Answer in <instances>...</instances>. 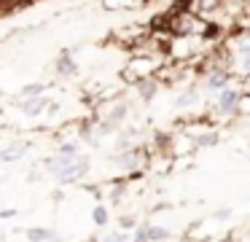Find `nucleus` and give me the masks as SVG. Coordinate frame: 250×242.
<instances>
[{"label":"nucleus","mask_w":250,"mask_h":242,"mask_svg":"<svg viewBox=\"0 0 250 242\" xmlns=\"http://www.w3.org/2000/svg\"><path fill=\"white\" fill-rule=\"evenodd\" d=\"M218 140H221V134L210 132V134H202V137L196 140V145H202V148H212V145H218Z\"/></svg>","instance_id":"obj_10"},{"label":"nucleus","mask_w":250,"mask_h":242,"mask_svg":"<svg viewBox=\"0 0 250 242\" xmlns=\"http://www.w3.org/2000/svg\"><path fill=\"white\" fill-rule=\"evenodd\" d=\"M135 223H137V220H135V215H124V218L119 220V226H121V229H132Z\"/></svg>","instance_id":"obj_16"},{"label":"nucleus","mask_w":250,"mask_h":242,"mask_svg":"<svg viewBox=\"0 0 250 242\" xmlns=\"http://www.w3.org/2000/svg\"><path fill=\"white\" fill-rule=\"evenodd\" d=\"M194 102H196V91L191 89V91H186V94H180L175 105H178V108H188V105H194Z\"/></svg>","instance_id":"obj_11"},{"label":"nucleus","mask_w":250,"mask_h":242,"mask_svg":"<svg viewBox=\"0 0 250 242\" xmlns=\"http://www.w3.org/2000/svg\"><path fill=\"white\" fill-rule=\"evenodd\" d=\"M27 242H30V240H27Z\"/></svg>","instance_id":"obj_19"},{"label":"nucleus","mask_w":250,"mask_h":242,"mask_svg":"<svg viewBox=\"0 0 250 242\" xmlns=\"http://www.w3.org/2000/svg\"><path fill=\"white\" fill-rule=\"evenodd\" d=\"M17 215V210L14 207H6V210H0V218H14Z\"/></svg>","instance_id":"obj_18"},{"label":"nucleus","mask_w":250,"mask_h":242,"mask_svg":"<svg viewBox=\"0 0 250 242\" xmlns=\"http://www.w3.org/2000/svg\"><path fill=\"white\" fill-rule=\"evenodd\" d=\"M135 242H148V226H140L135 231Z\"/></svg>","instance_id":"obj_15"},{"label":"nucleus","mask_w":250,"mask_h":242,"mask_svg":"<svg viewBox=\"0 0 250 242\" xmlns=\"http://www.w3.org/2000/svg\"><path fill=\"white\" fill-rule=\"evenodd\" d=\"M245 97L239 94L237 89H229V86H223L221 89V97H218V110L226 113V116H234V113L239 110V105H242Z\"/></svg>","instance_id":"obj_2"},{"label":"nucleus","mask_w":250,"mask_h":242,"mask_svg":"<svg viewBox=\"0 0 250 242\" xmlns=\"http://www.w3.org/2000/svg\"><path fill=\"white\" fill-rule=\"evenodd\" d=\"M169 231L164 226H148V242H159V240H167Z\"/></svg>","instance_id":"obj_9"},{"label":"nucleus","mask_w":250,"mask_h":242,"mask_svg":"<svg viewBox=\"0 0 250 242\" xmlns=\"http://www.w3.org/2000/svg\"><path fill=\"white\" fill-rule=\"evenodd\" d=\"M57 73H60V75L76 73V62H70V57H67V54H62V57L57 59Z\"/></svg>","instance_id":"obj_7"},{"label":"nucleus","mask_w":250,"mask_h":242,"mask_svg":"<svg viewBox=\"0 0 250 242\" xmlns=\"http://www.w3.org/2000/svg\"><path fill=\"white\" fill-rule=\"evenodd\" d=\"M57 154H62V156H78V145L76 143H62L60 148H57Z\"/></svg>","instance_id":"obj_13"},{"label":"nucleus","mask_w":250,"mask_h":242,"mask_svg":"<svg viewBox=\"0 0 250 242\" xmlns=\"http://www.w3.org/2000/svg\"><path fill=\"white\" fill-rule=\"evenodd\" d=\"M86 172H89V159L86 156H73L62 170L54 172V177L60 183H73V180H78V177H83Z\"/></svg>","instance_id":"obj_1"},{"label":"nucleus","mask_w":250,"mask_h":242,"mask_svg":"<svg viewBox=\"0 0 250 242\" xmlns=\"http://www.w3.org/2000/svg\"><path fill=\"white\" fill-rule=\"evenodd\" d=\"M140 97L143 100H151L153 94H156V81H151V78H140Z\"/></svg>","instance_id":"obj_8"},{"label":"nucleus","mask_w":250,"mask_h":242,"mask_svg":"<svg viewBox=\"0 0 250 242\" xmlns=\"http://www.w3.org/2000/svg\"><path fill=\"white\" fill-rule=\"evenodd\" d=\"M105 242H126V234L124 231H113L110 237H105Z\"/></svg>","instance_id":"obj_17"},{"label":"nucleus","mask_w":250,"mask_h":242,"mask_svg":"<svg viewBox=\"0 0 250 242\" xmlns=\"http://www.w3.org/2000/svg\"><path fill=\"white\" fill-rule=\"evenodd\" d=\"M207 89H223V86H229V70H212V73H207Z\"/></svg>","instance_id":"obj_4"},{"label":"nucleus","mask_w":250,"mask_h":242,"mask_svg":"<svg viewBox=\"0 0 250 242\" xmlns=\"http://www.w3.org/2000/svg\"><path fill=\"white\" fill-rule=\"evenodd\" d=\"M92 218H94V223H97V226H105V223H108V210H105V207H94Z\"/></svg>","instance_id":"obj_12"},{"label":"nucleus","mask_w":250,"mask_h":242,"mask_svg":"<svg viewBox=\"0 0 250 242\" xmlns=\"http://www.w3.org/2000/svg\"><path fill=\"white\" fill-rule=\"evenodd\" d=\"M46 108H49V100H46L43 94H30L27 100L19 102V110H22L24 116H30V118L41 116V113H43Z\"/></svg>","instance_id":"obj_3"},{"label":"nucleus","mask_w":250,"mask_h":242,"mask_svg":"<svg viewBox=\"0 0 250 242\" xmlns=\"http://www.w3.org/2000/svg\"><path fill=\"white\" fill-rule=\"evenodd\" d=\"M27 148H30L27 143H14L11 148H3V151H0V159H3V161H14V159H19L22 154H27Z\"/></svg>","instance_id":"obj_5"},{"label":"nucleus","mask_w":250,"mask_h":242,"mask_svg":"<svg viewBox=\"0 0 250 242\" xmlns=\"http://www.w3.org/2000/svg\"><path fill=\"white\" fill-rule=\"evenodd\" d=\"M27 240L30 242H54L57 234L51 229H27Z\"/></svg>","instance_id":"obj_6"},{"label":"nucleus","mask_w":250,"mask_h":242,"mask_svg":"<svg viewBox=\"0 0 250 242\" xmlns=\"http://www.w3.org/2000/svg\"><path fill=\"white\" fill-rule=\"evenodd\" d=\"M24 94H43V84H30V86H24Z\"/></svg>","instance_id":"obj_14"}]
</instances>
